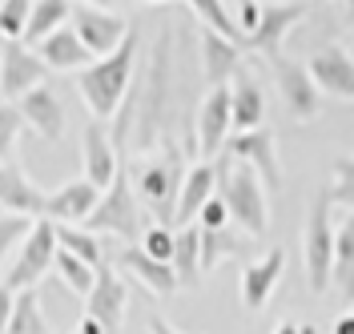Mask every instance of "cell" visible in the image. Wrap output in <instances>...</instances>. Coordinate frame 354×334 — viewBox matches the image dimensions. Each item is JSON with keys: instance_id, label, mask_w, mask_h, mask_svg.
<instances>
[{"instance_id": "cell-1", "label": "cell", "mask_w": 354, "mask_h": 334, "mask_svg": "<svg viewBox=\"0 0 354 334\" xmlns=\"http://www.w3.org/2000/svg\"><path fill=\"white\" fill-rule=\"evenodd\" d=\"M185 157L169 137H161V154H149L133 165V189L137 198L153 210L157 225H174L177 218V201H181V189H185Z\"/></svg>"}, {"instance_id": "cell-2", "label": "cell", "mask_w": 354, "mask_h": 334, "mask_svg": "<svg viewBox=\"0 0 354 334\" xmlns=\"http://www.w3.org/2000/svg\"><path fill=\"white\" fill-rule=\"evenodd\" d=\"M266 181L258 178L254 165H245L238 157L221 154L218 157V198L230 205V218L245 230V238H262L270 225V201H266Z\"/></svg>"}, {"instance_id": "cell-3", "label": "cell", "mask_w": 354, "mask_h": 334, "mask_svg": "<svg viewBox=\"0 0 354 334\" xmlns=\"http://www.w3.org/2000/svg\"><path fill=\"white\" fill-rule=\"evenodd\" d=\"M133 61H137V28L125 37V45L117 48L113 57H105V61H97L93 68H85V73L73 77L77 93L85 97V109L93 113L97 121H105V117L117 113L121 97H125V89H129Z\"/></svg>"}, {"instance_id": "cell-4", "label": "cell", "mask_w": 354, "mask_h": 334, "mask_svg": "<svg viewBox=\"0 0 354 334\" xmlns=\"http://www.w3.org/2000/svg\"><path fill=\"white\" fill-rule=\"evenodd\" d=\"M334 198L330 189H318L306 210V230H302V258H306V286L322 294L334 286V250H338V230L330 222Z\"/></svg>"}, {"instance_id": "cell-5", "label": "cell", "mask_w": 354, "mask_h": 334, "mask_svg": "<svg viewBox=\"0 0 354 334\" xmlns=\"http://www.w3.org/2000/svg\"><path fill=\"white\" fill-rule=\"evenodd\" d=\"M57 254H61V242H57V222L41 218L32 238L21 245V254L8 262L4 270V302H12L24 290H37V282L44 278V270L57 266Z\"/></svg>"}, {"instance_id": "cell-6", "label": "cell", "mask_w": 354, "mask_h": 334, "mask_svg": "<svg viewBox=\"0 0 354 334\" xmlns=\"http://www.w3.org/2000/svg\"><path fill=\"white\" fill-rule=\"evenodd\" d=\"M85 230L88 234H113V238H121V242L145 238V230H141V198H137V189H133V178H129L125 165H121L117 181L105 189V198H101V205H97V214L88 218Z\"/></svg>"}, {"instance_id": "cell-7", "label": "cell", "mask_w": 354, "mask_h": 334, "mask_svg": "<svg viewBox=\"0 0 354 334\" xmlns=\"http://www.w3.org/2000/svg\"><path fill=\"white\" fill-rule=\"evenodd\" d=\"M48 85V65L37 57V48L21 45V41H4L0 53V89H4V105H17L21 97L32 89Z\"/></svg>"}, {"instance_id": "cell-8", "label": "cell", "mask_w": 354, "mask_h": 334, "mask_svg": "<svg viewBox=\"0 0 354 334\" xmlns=\"http://www.w3.org/2000/svg\"><path fill=\"white\" fill-rule=\"evenodd\" d=\"M230 133H234V93H230V85L205 89L198 109V145H194V154L201 161L218 157L230 145Z\"/></svg>"}, {"instance_id": "cell-9", "label": "cell", "mask_w": 354, "mask_h": 334, "mask_svg": "<svg viewBox=\"0 0 354 334\" xmlns=\"http://www.w3.org/2000/svg\"><path fill=\"white\" fill-rule=\"evenodd\" d=\"M274 85L282 93V105L290 109V117L298 121V125H310V121H318V113H322V97H318V85H314V77H310V65H298V61H274Z\"/></svg>"}, {"instance_id": "cell-10", "label": "cell", "mask_w": 354, "mask_h": 334, "mask_svg": "<svg viewBox=\"0 0 354 334\" xmlns=\"http://www.w3.org/2000/svg\"><path fill=\"white\" fill-rule=\"evenodd\" d=\"M73 28H77V37L88 45V53H93L97 61L113 57L117 48L125 45V37L133 33L125 17H117V12H101V8H88V4H77V8H73Z\"/></svg>"}, {"instance_id": "cell-11", "label": "cell", "mask_w": 354, "mask_h": 334, "mask_svg": "<svg viewBox=\"0 0 354 334\" xmlns=\"http://www.w3.org/2000/svg\"><path fill=\"white\" fill-rule=\"evenodd\" d=\"M117 262H101L97 266V286L85 298V314L93 322H101L105 334H121V318H125V302H129V290L117 274Z\"/></svg>"}, {"instance_id": "cell-12", "label": "cell", "mask_w": 354, "mask_h": 334, "mask_svg": "<svg viewBox=\"0 0 354 334\" xmlns=\"http://www.w3.org/2000/svg\"><path fill=\"white\" fill-rule=\"evenodd\" d=\"M225 154L238 157V161H245V165H254L270 194H274V189H282V161H278V137H274V129L234 133V137H230V145H225Z\"/></svg>"}, {"instance_id": "cell-13", "label": "cell", "mask_w": 354, "mask_h": 334, "mask_svg": "<svg viewBox=\"0 0 354 334\" xmlns=\"http://www.w3.org/2000/svg\"><path fill=\"white\" fill-rule=\"evenodd\" d=\"M306 21V4H262V24L250 37L245 53H262L266 61H282V41L290 37L294 24Z\"/></svg>"}, {"instance_id": "cell-14", "label": "cell", "mask_w": 354, "mask_h": 334, "mask_svg": "<svg viewBox=\"0 0 354 334\" xmlns=\"http://www.w3.org/2000/svg\"><path fill=\"white\" fill-rule=\"evenodd\" d=\"M282 270H286V250H282V245L266 250L262 258H254V262L242 266V306L250 314L266 310V302H270V294H274V286H278Z\"/></svg>"}, {"instance_id": "cell-15", "label": "cell", "mask_w": 354, "mask_h": 334, "mask_svg": "<svg viewBox=\"0 0 354 334\" xmlns=\"http://www.w3.org/2000/svg\"><path fill=\"white\" fill-rule=\"evenodd\" d=\"M0 201H4V214L48 218V194H41L24 178V165H17L12 157H0Z\"/></svg>"}, {"instance_id": "cell-16", "label": "cell", "mask_w": 354, "mask_h": 334, "mask_svg": "<svg viewBox=\"0 0 354 334\" xmlns=\"http://www.w3.org/2000/svg\"><path fill=\"white\" fill-rule=\"evenodd\" d=\"M310 77L314 85L330 97L354 101V57L342 45H326L310 57Z\"/></svg>"}, {"instance_id": "cell-17", "label": "cell", "mask_w": 354, "mask_h": 334, "mask_svg": "<svg viewBox=\"0 0 354 334\" xmlns=\"http://www.w3.org/2000/svg\"><path fill=\"white\" fill-rule=\"evenodd\" d=\"M101 189L93 185L88 178H77V181H68V185H61L57 194H48V222H57V225H77V222H85L97 214V205H101Z\"/></svg>"}, {"instance_id": "cell-18", "label": "cell", "mask_w": 354, "mask_h": 334, "mask_svg": "<svg viewBox=\"0 0 354 334\" xmlns=\"http://www.w3.org/2000/svg\"><path fill=\"white\" fill-rule=\"evenodd\" d=\"M17 109H21L24 125L41 137V141H61V133H65V105H61V97H57L53 85H41V89H32L28 97H21Z\"/></svg>"}, {"instance_id": "cell-19", "label": "cell", "mask_w": 354, "mask_h": 334, "mask_svg": "<svg viewBox=\"0 0 354 334\" xmlns=\"http://www.w3.org/2000/svg\"><path fill=\"white\" fill-rule=\"evenodd\" d=\"M37 57L48 65V73H73V77L97 65V57L88 53V45L77 37L73 24L61 28V33H53L48 41H41V45H37Z\"/></svg>"}, {"instance_id": "cell-20", "label": "cell", "mask_w": 354, "mask_h": 334, "mask_svg": "<svg viewBox=\"0 0 354 334\" xmlns=\"http://www.w3.org/2000/svg\"><path fill=\"white\" fill-rule=\"evenodd\" d=\"M230 93H234V133L266 129V93H262V81L254 77V68H242L230 81Z\"/></svg>"}, {"instance_id": "cell-21", "label": "cell", "mask_w": 354, "mask_h": 334, "mask_svg": "<svg viewBox=\"0 0 354 334\" xmlns=\"http://www.w3.org/2000/svg\"><path fill=\"white\" fill-rule=\"evenodd\" d=\"M214 189H218V165H209V161L194 165V169H189V178H185V189H181V201H177V218H174L177 230L198 225L201 210L218 198Z\"/></svg>"}, {"instance_id": "cell-22", "label": "cell", "mask_w": 354, "mask_h": 334, "mask_svg": "<svg viewBox=\"0 0 354 334\" xmlns=\"http://www.w3.org/2000/svg\"><path fill=\"white\" fill-rule=\"evenodd\" d=\"M117 266L129 270V274H137V278L145 282V290H153L157 298H174L177 290H181L177 270L165 266V262H157V258H149L141 245H125V250L117 254Z\"/></svg>"}, {"instance_id": "cell-23", "label": "cell", "mask_w": 354, "mask_h": 334, "mask_svg": "<svg viewBox=\"0 0 354 334\" xmlns=\"http://www.w3.org/2000/svg\"><path fill=\"white\" fill-rule=\"evenodd\" d=\"M81 157H85V178L105 194L117 174H121V165L125 161H117V149H113L105 133H101V125H85V133H81Z\"/></svg>"}, {"instance_id": "cell-24", "label": "cell", "mask_w": 354, "mask_h": 334, "mask_svg": "<svg viewBox=\"0 0 354 334\" xmlns=\"http://www.w3.org/2000/svg\"><path fill=\"white\" fill-rule=\"evenodd\" d=\"M201 68H205L209 89L230 85V81L245 68L242 65V48L230 45V41H221L218 33H209V28H201Z\"/></svg>"}, {"instance_id": "cell-25", "label": "cell", "mask_w": 354, "mask_h": 334, "mask_svg": "<svg viewBox=\"0 0 354 334\" xmlns=\"http://www.w3.org/2000/svg\"><path fill=\"white\" fill-rule=\"evenodd\" d=\"M4 334H53L37 290H24L12 302H4Z\"/></svg>"}, {"instance_id": "cell-26", "label": "cell", "mask_w": 354, "mask_h": 334, "mask_svg": "<svg viewBox=\"0 0 354 334\" xmlns=\"http://www.w3.org/2000/svg\"><path fill=\"white\" fill-rule=\"evenodd\" d=\"M189 8H194V17H198V21L205 24V28H209V33H218L221 41L238 45L242 53L250 48V37L242 33V24L230 17V4H218V0H194Z\"/></svg>"}, {"instance_id": "cell-27", "label": "cell", "mask_w": 354, "mask_h": 334, "mask_svg": "<svg viewBox=\"0 0 354 334\" xmlns=\"http://www.w3.org/2000/svg\"><path fill=\"white\" fill-rule=\"evenodd\" d=\"M201 230V225H198ZM254 245V238L245 234H230V230H201V270H218L221 258H242L245 250Z\"/></svg>"}, {"instance_id": "cell-28", "label": "cell", "mask_w": 354, "mask_h": 334, "mask_svg": "<svg viewBox=\"0 0 354 334\" xmlns=\"http://www.w3.org/2000/svg\"><path fill=\"white\" fill-rule=\"evenodd\" d=\"M73 8H77V4H65V0H41V4H32V21H28L24 41L41 45L53 33L68 28V24H73Z\"/></svg>"}, {"instance_id": "cell-29", "label": "cell", "mask_w": 354, "mask_h": 334, "mask_svg": "<svg viewBox=\"0 0 354 334\" xmlns=\"http://www.w3.org/2000/svg\"><path fill=\"white\" fill-rule=\"evenodd\" d=\"M334 286L354 306V214L338 225V250H334Z\"/></svg>"}, {"instance_id": "cell-30", "label": "cell", "mask_w": 354, "mask_h": 334, "mask_svg": "<svg viewBox=\"0 0 354 334\" xmlns=\"http://www.w3.org/2000/svg\"><path fill=\"white\" fill-rule=\"evenodd\" d=\"M174 270L181 278V286H198L201 282V230L189 225V230H177V258H174Z\"/></svg>"}, {"instance_id": "cell-31", "label": "cell", "mask_w": 354, "mask_h": 334, "mask_svg": "<svg viewBox=\"0 0 354 334\" xmlns=\"http://www.w3.org/2000/svg\"><path fill=\"white\" fill-rule=\"evenodd\" d=\"M57 242H61V250H68L73 258H81L88 266H101V262H105L97 234H88L81 225H57Z\"/></svg>"}, {"instance_id": "cell-32", "label": "cell", "mask_w": 354, "mask_h": 334, "mask_svg": "<svg viewBox=\"0 0 354 334\" xmlns=\"http://www.w3.org/2000/svg\"><path fill=\"white\" fill-rule=\"evenodd\" d=\"M57 278H61L73 294L88 298L93 286H97V266H88V262H81V258H73L68 250H61V254H57Z\"/></svg>"}, {"instance_id": "cell-33", "label": "cell", "mask_w": 354, "mask_h": 334, "mask_svg": "<svg viewBox=\"0 0 354 334\" xmlns=\"http://www.w3.org/2000/svg\"><path fill=\"white\" fill-rule=\"evenodd\" d=\"M28 21H32V4L28 0H4L0 4V33H4V41H21L28 33Z\"/></svg>"}, {"instance_id": "cell-34", "label": "cell", "mask_w": 354, "mask_h": 334, "mask_svg": "<svg viewBox=\"0 0 354 334\" xmlns=\"http://www.w3.org/2000/svg\"><path fill=\"white\" fill-rule=\"evenodd\" d=\"M141 250H145L149 258H157V262L174 266V258H177V234L169 230V225H149V230H145V238H141Z\"/></svg>"}, {"instance_id": "cell-35", "label": "cell", "mask_w": 354, "mask_h": 334, "mask_svg": "<svg viewBox=\"0 0 354 334\" xmlns=\"http://www.w3.org/2000/svg\"><path fill=\"white\" fill-rule=\"evenodd\" d=\"M41 218H24V214H4V222H0V245H4V254H12L17 245H24L32 238V230H37Z\"/></svg>"}, {"instance_id": "cell-36", "label": "cell", "mask_w": 354, "mask_h": 334, "mask_svg": "<svg viewBox=\"0 0 354 334\" xmlns=\"http://www.w3.org/2000/svg\"><path fill=\"white\" fill-rule=\"evenodd\" d=\"M330 198L338 201V205H351V214H354V157H338V161H334Z\"/></svg>"}, {"instance_id": "cell-37", "label": "cell", "mask_w": 354, "mask_h": 334, "mask_svg": "<svg viewBox=\"0 0 354 334\" xmlns=\"http://www.w3.org/2000/svg\"><path fill=\"white\" fill-rule=\"evenodd\" d=\"M24 125V117L17 105H4L0 109V157H12V141H17V129Z\"/></svg>"}, {"instance_id": "cell-38", "label": "cell", "mask_w": 354, "mask_h": 334, "mask_svg": "<svg viewBox=\"0 0 354 334\" xmlns=\"http://www.w3.org/2000/svg\"><path fill=\"white\" fill-rule=\"evenodd\" d=\"M225 222H230V205L221 198H214L205 210H201V218H198V225L201 230H225Z\"/></svg>"}, {"instance_id": "cell-39", "label": "cell", "mask_w": 354, "mask_h": 334, "mask_svg": "<svg viewBox=\"0 0 354 334\" xmlns=\"http://www.w3.org/2000/svg\"><path fill=\"white\" fill-rule=\"evenodd\" d=\"M234 12H238V24H242V33H245V37H254V33H258V24H262V4L245 0V4H234Z\"/></svg>"}, {"instance_id": "cell-40", "label": "cell", "mask_w": 354, "mask_h": 334, "mask_svg": "<svg viewBox=\"0 0 354 334\" xmlns=\"http://www.w3.org/2000/svg\"><path fill=\"white\" fill-rule=\"evenodd\" d=\"M149 334H177V331L165 322V314H149Z\"/></svg>"}, {"instance_id": "cell-41", "label": "cell", "mask_w": 354, "mask_h": 334, "mask_svg": "<svg viewBox=\"0 0 354 334\" xmlns=\"http://www.w3.org/2000/svg\"><path fill=\"white\" fill-rule=\"evenodd\" d=\"M334 334H354V306H351V314H342V318L334 322Z\"/></svg>"}, {"instance_id": "cell-42", "label": "cell", "mask_w": 354, "mask_h": 334, "mask_svg": "<svg viewBox=\"0 0 354 334\" xmlns=\"http://www.w3.org/2000/svg\"><path fill=\"white\" fill-rule=\"evenodd\" d=\"M77 334H105V331H101V322H93V318L85 314V318H81V326H77Z\"/></svg>"}, {"instance_id": "cell-43", "label": "cell", "mask_w": 354, "mask_h": 334, "mask_svg": "<svg viewBox=\"0 0 354 334\" xmlns=\"http://www.w3.org/2000/svg\"><path fill=\"white\" fill-rule=\"evenodd\" d=\"M274 334H302V331H298V322H278Z\"/></svg>"}, {"instance_id": "cell-44", "label": "cell", "mask_w": 354, "mask_h": 334, "mask_svg": "<svg viewBox=\"0 0 354 334\" xmlns=\"http://www.w3.org/2000/svg\"><path fill=\"white\" fill-rule=\"evenodd\" d=\"M298 331H302V334H318V331H314V326H310V322H302V326H298Z\"/></svg>"}]
</instances>
